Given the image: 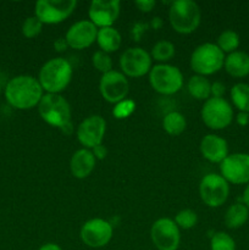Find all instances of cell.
Segmentation results:
<instances>
[{
	"mask_svg": "<svg viewBox=\"0 0 249 250\" xmlns=\"http://www.w3.org/2000/svg\"><path fill=\"white\" fill-rule=\"evenodd\" d=\"M5 98L15 109L28 110L41 103L43 88L39 81L32 76H16L5 87Z\"/></svg>",
	"mask_w": 249,
	"mask_h": 250,
	"instance_id": "cell-1",
	"label": "cell"
},
{
	"mask_svg": "<svg viewBox=\"0 0 249 250\" xmlns=\"http://www.w3.org/2000/svg\"><path fill=\"white\" fill-rule=\"evenodd\" d=\"M39 115L50 126L58 127L63 133L70 134L72 132L71 122V107L67 100L60 94L43 95L38 104Z\"/></svg>",
	"mask_w": 249,
	"mask_h": 250,
	"instance_id": "cell-2",
	"label": "cell"
},
{
	"mask_svg": "<svg viewBox=\"0 0 249 250\" xmlns=\"http://www.w3.org/2000/svg\"><path fill=\"white\" fill-rule=\"evenodd\" d=\"M72 78V66L66 59L54 58L46 61L39 71V83L43 90L59 94L66 89Z\"/></svg>",
	"mask_w": 249,
	"mask_h": 250,
	"instance_id": "cell-3",
	"label": "cell"
},
{
	"mask_svg": "<svg viewBox=\"0 0 249 250\" xmlns=\"http://www.w3.org/2000/svg\"><path fill=\"white\" fill-rule=\"evenodd\" d=\"M170 24L177 33L189 34L200 24L202 11L199 5L192 0H176L168 10Z\"/></svg>",
	"mask_w": 249,
	"mask_h": 250,
	"instance_id": "cell-4",
	"label": "cell"
},
{
	"mask_svg": "<svg viewBox=\"0 0 249 250\" xmlns=\"http://www.w3.org/2000/svg\"><path fill=\"white\" fill-rule=\"evenodd\" d=\"M189 63L195 73L205 77L221 70L225 63V54L216 44H200L193 50Z\"/></svg>",
	"mask_w": 249,
	"mask_h": 250,
	"instance_id": "cell-5",
	"label": "cell"
},
{
	"mask_svg": "<svg viewBox=\"0 0 249 250\" xmlns=\"http://www.w3.org/2000/svg\"><path fill=\"white\" fill-rule=\"evenodd\" d=\"M149 83L155 92L164 95H172L182 88L183 75L176 66L159 63L151 67Z\"/></svg>",
	"mask_w": 249,
	"mask_h": 250,
	"instance_id": "cell-6",
	"label": "cell"
},
{
	"mask_svg": "<svg viewBox=\"0 0 249 250\" xmlns=\"http://www.w3.org/2000/svg\"><path fill=\"white\" fill-rule=\"evenodd\" d=\"M202 120L209 128L224 129L233 120V109L224 98H209L202 109Z\"/></svg>",
	"mask_w": 249,
	"mask_h": 250,
	"instance_id": "cell-7",
	"label": "cell"
},
{
	"mask_svg": "<svg viewBox=\"0 0 249 250\" xmlns=\"http://www.w3.org/2000/svg\"><path fill=\"white\" fill-rule=\"evenodd\" d=\"M199 194L203 202L210 208H219L227 200L229 194L228 182L217 173H208L202 178Z\"/></svg>",
	"mask_w": 249,
	"mask_h": 250,
	"instance_id": "cell-8",
	"label": "cell"
},
{
	"mask_svg": "<svg viewBox=\"0 0 249 250\" xmlns=\"http://www.w3.org/2000/svg\"><path fill=\"white\" fill-rule=\"evenodd\" d=\"M76 6V0H39L36 4L34 16L43 23H60L72 14Z\"/></svg>",
	"mask_w": 249,
	"mask_h": 250,
	"instance_id": "cell-9",
	"label": "cell"
},
{
	"mask_svg": "<svg viewBox=\"0 0 249 250\" xmlns=\"http://www.w3.org/2000/svg\"><path fill=\"white\" fill-rule=\"evenodd\" d=\"M150 238L158 250H177L180 246V229L173 220L163 217L150 229Z\"/></svg>",
	"mask_w": 249,
	"mask_h": 250,
	"instance_id": "cell-10",
	"label": "cell"
},
{
	"mask_svg": "<svg viewBox=\"0 0 249 250\" xmlns=\"http://www.w3.org/2000/svg\"><path fill=\"white\" fill-rule=\"evenodd\" d=\"M151 56L143 48L134 46L128 48L122 53L120 58V67L124 75L129 77H142L150 72L151 70Z\"/></svg>",
	"mask_w": 249,
	"mask_h": 250,
	"instance_id": "cell-11",
	"label": "cell"
},
{
	"mask_svg": "<svg viewBox=\"0 0 249 250\" xmlns=\"http://www.w3.org/2000/svg\"><path fill=\"white\" fill-rule=\"evenodd\" d=\"M221 176L229 183L244 185L249 183V154L234 153L228 154L220 164Z\"/></svg>",
	"mask_w": 249,
	"mask_h": 250,
	"instance_id": "cell-12",
	"label": "cell"
},
{
	"mask_svg": "<svg viewBox=\"0 0 249 250\" xmlns=\"http://www.w3.org/2000/svg\"><path fill=\"white\" fill-rule=\"evenodd\" d=\"M99 89L100 94L106 102L117 104L126 99L129 84L124 73L112 70L102 76L99 82Z\"/></svg>",
	"mask_w": 249,
	"mask_h": 250,
	"instance_id": "cell-13",
	"label": "cell"
},
{
	"mask_svg": "<svg viewBox=\"0 0 249 250\" xmlns=\"http://www.w3.org/2000/svg\"><path fill=\"white\" fill-rule=\"evenodd\" d=\"M112 232L111 224L103 219H92L81 229V239L90 248H102L111 241Z\"/></svg>",
	"mask_w": 249,
	"mask_h": 250,
	"instance_id": "cell-14",
	"label": "cell"
},
{
	"mask_svg": "<svg viewBox=\"0 0 249 250\" xmlns=\"http://www.w3.org/2000/svg\"><path fill=\"white\" fill-rule=\"evenodd\" d=\"M106 131V121L100 115H92L83 120L77 128V138L87 149L100 146Z\"/></svg>",
	"mask_w": 249,
	"mask_h": 250,
	"instance_id": "cell-15",
	"label": "cell"
},
{
	"mask_svg": "<svg viewBox=\"0 0 249 250\" xmlns=\"http://www.w3.org/2000/svg\"><path fill=\"white\" fill-rule=\"evenodd\" d=\"M120 9H121V2L119 0H94L90 2L89 19L92 23L95 24V27H112L115 21L117 20L120 15Z\"/></svg>",
	"mask_w": 249,
	"mask_h": 250,
	"instance_id": "cell-16",
	"label": "cell"
},
{
	"mask_svg": "<svg viewBox=\"0 0 249 250\" xmlns=\"http://www.w3.org/2000/svg\"><path fill=\"white\" fill-rule=\"evenodd\" d=\"M98 28L88 20H81L68 28L66 33V42L72 49H85L97 41Z\"/></svg>",
	"mask_w": 249,
	"mask_h": 250,
	"instance_id": "cell-17",
	"label": "cell"
},
{
	"mask_svg": "<svg viewBox=\"0 0 249 250\" xmlns=\"http://www.w3.org/2000/svg\"><path fill=\"white\" fill-rule=\"evenodd\" d=\"M200 153L210 163L221 164L228 156V144L222 137L207 134L200 142Z\"/></svg>",
	"mask_w": 249,
	"mask_h": 250,
	"instance_id": "cell-18",
	"label": "cell"
},
{
	"mask_svg": "<svg viewBox=\"0 0 249 250\" xmlns=\"http://www.w3.org/2000/svg\"><path fill=\"white\" fill-rule=\"evenodd\" d=\"M95 161H97V159L93 155L92 150L87 148L80 149L71 158V173H72L73 177L83 180L93 172L95 167Z\"/></svg>",
	"mask_w": 249,
	"mask_h": 250,
	"instance_id": "cell-19",
	"label": "cell"
},
{
	"mask_svg": "<svg viewBox=\"0 0 249 250\" xmlns=\"http://www.w3.org/2000/svg\"><path fill=\"white\" fill-rule=\"evenodd\" d=\"M225 70L233 77L241 78L249 75V55L244 51H233L225 58Z\"/></svg>",
	"mask_w": 249,
	"mask_h": 250,
	"instance_id": "cell-20",
	"label": "cell"
},
{
	"mask_svg": "<svg viewBox=\"0 0 249 250\" xmlns=\"http://www.w3.org/2000/svg\"><path fill=\"white\" fill-rule=\"evenodd\" d=\"M97 42L103 51L107 54L112 53L121 45V34L114 27H104L98 29Z\"/></svg>",
	"mask_w": 249,
	"mask_h": 250,
	"instance_id": "cell-21",
	"label": "cell"
},
{
	"mask_svg": "<svg viewBox=\"0 0 249 250\" xmlns=\"http://www.w3.org/2000/svg\"><path fill=\"white\" fill-rule=\"evenodd\" d=\"M249 219V209L242 203L232 204L225 214V224L228 229H236L243 226Z\"/></svg>",
	"mask_w": 249,
	"mask_h": 250,
	"instance_id": "cell-22",
	"label": "cell"
},
{
	"mask_svg": "<svg viewBox=\"0 0 249 250\" xmlns=\"http://www.w3.org/2000/svg\"><path fill=\"white\" fill-rule=\"evenodd\" d=\"M187 88L189 94L197 100H205L207 102L211 97V83L204 76H192L188 81Z\"/></svg>",
	"mask_w": 249,
	"mask_h": 250,
	"instance_id": "cell-23",
	"label": "cell"
},
{
	"mask_svg": "<svg viewBox=\"0 0 249 250\" xmlns=\"http://www.w3.org/2000/svg\"><path fill=\"white\" fill-rule=\"evenodd\" d=\"M186 126H187V122H186L185 116L177 111L168 112L163 120L164 129L171 136H180L186 129Z\"/></svg>",
	"mask_w": 249,
	"mask_h": 250,
	"instance_id": "cell-24",
	"label": "cell"
},
{
	"mask_svg": "<svg viewBox=\"0 0 249 250\" xmlns=\"http://www.w3.org/2000/svg\"><path fill=\"white\" fill-rule=\"evenodd\" d=\"M233 105L242 112H249V84L237 83L231 89Z\"/></svg>",
	"mask_w": 249,
	"mask_h": 250,
	"instance_id": "cell-25",
	"label": "cell"
},
{
	"mask_svg": "<svg viewBox=\"0 0 249 250\" xmlns=\"http://www.w3.org/2000/svg\"><path fill=\"white\" fill-rule=\"evenodd\" d=\"M175 55V45L170 41H159L151 49L150 56L159 62H166Z\"/></svg>",
	"mask_w": 249,
	"mask_h": 250,
	"instance_id": "cell-26",
	"label": "cell"
},
{
	"mask_svg": "<svg viewBox=\"0 0 249 250\" xmlns=\"http://www.w3.org/2000/svg\"><path fill=\"white\" fill-rule=\"evenodd\" d=\"M217 46L222 50V53H233L239 46V36L232 29H226L222 32L217 38Z\"/></svg>",
	"mask_w": 249,
	"mask_h": 250,
	"instance_id": "cell-27",
	"label": "cell"
},
{
	"mask_svg": "<svg viewBox=\"0 0 249 250\" xmlns=\"http://www.w3.org/2000/svg\"><path fill=\"white\" fill-rule=\"evenodd\" d=\"M211 250H236V243L233 238L226 232H216L210 241Z\"/></svg>",
	"mask_w": 249,
	"mask_h": 250,
	"instance_id": "cell-28",
	"label": "cell"
},
{
	"mask_svg": "<svg viewBox=\"0 0 249 250\" xmlns=\"http://www.w3.org/2000/svg\"><path fill=\"white\" fill-rule=\"evenodd\" d=\"M175 222L178 226V229H190L197 225L198 222V216L195 214V211L190 209H185L181 210L176 214Z\"/></svg>",
	"mask_w": 249,
	"mask_h": 250,
	"instance_id": "cell-29",
	"label": "cell"
},
{
	"mask_svg": "<svg viewBox=\"0 0 249 250\" xmlns=\"http://www.w3.org/2000/svg\"><path fill=\"white\" fill-rule=\"evenodd\" d=\"M92 63L98 71L104 75V73L112 71V60L107 53L103 50H98L93 54L92 56Z\"/></svg>",
	"mask_w": 249,
	"mask_h": 250,
	"instance_id": "cell-30",
	"label": "cell"
},
{
	"mask_svg": "<svg viewBox=\"0 0 249 250\" xmlns=\"http://www.w3.org/2000/svg\"><path fill=\"white\" fill-rule=\"evenodd\" d=\"M43 22L37 16H29L24 20L22 24V33L26 38H34L38 36L43 29Z\"/></svg>",
	"mask_w": 249,
	"mask_h": 250,
	"instance_id": "cell-31",
	"label": "cell"
},
{
	"mask_svg": "<svg viewBox=\"0 0 249 250\" xmlns=\"http://www.w3.org/2000/svg\"><path fill=\"white\" fill-rule=\"evenodd\" d=\"M134 109H136V104H134V102H132V100H128V99H124L122 100V102L117 103L116 106L114 107L112 114H114V116L116 117V119H126V117H128L129 115L134 111Z\"/></svg>",
	"mask_w": 249,
	"mask_h": 250,
	"instance_id": "cell-32",
	"label": "cell"
},
{
	"mask_svg": "<svg viewBox=\"0 0 249 250\" xmlns=\"http://www.w3.org/2000/svg\"><path fill=\"white\" fill-rule=\"evenodd\" d=\"M149 27V23H136L133 26V28L131 29V36L132 38H133V41L136 42H139L141 41V37L143 36L144 32L146 31V28Z\"/></svg>",
	"mask_w": 249,
	"mask_h": 250,
	"instance_id": "cell-33",
	"label": "cell"
},
{
	"mask_svg": "<svg viewBox=\"0 0 249 250\" xmlns=\"http://www.w3.org/2000/svg\"><path fill=\"white\" fill-rule=\"evenodd\" d=\"M225 92H226V87L224 83L221 82H214L211 84V95L212 98H222Z\"/></svg>",
	"mask_w": 249,
	"mask_h": 250,
	"instance_id": "cell-34",
	"label": "cell"
},
{
	"mask_svg": "<svg viewBox=\"0 0 249 250\" xmlns=\"http://www.w3.org/2000/svg\"><path fill=\"white\" fill-rule=\"evenodd\" d=\"M156 2L154 0H138V1L134 2L137 7H138L141 11L143 12H149L153 10V7L155 6Z\"/></svg>",
	"mask_w": 249,
	"mask_h": 250,
	"instance_id": "cell-35",
	"label": "cell"
},
{
	"mask_svg": "<svg viewBox=\"0 0 249 250\" xmlns=\"http://www.w3.org/2000/svg\"><path fill=\"white\" fill-rule=\"evenodd\" d=\"M92 153H93V155L95 156V159L103 160V159L106 156V148H105L103 144H100V146H97L95 148L92 149Z\"/></svg>",
	"mask_w": 249,
	"mask_h": 250,
	"instance_id": "cell-36",
	"label": "cell"
},
{
	"mask_svg": "<svg viewBox=\"0 0 249 250\" xmlns=\"http://www.w3.org/2000/svg\"><path fill=\"white\" fill-rule=\"evenodd\" d=\"M237 124L242 127L247 126L249 124V112L239 111L238 115H237Z\"/></svg>",
	"mask_w": 249,
	"mask_h": 250,
	"instance_id": "cell-37",
	"label": "cell"
},
{
	"mask_svg": "<svg viewBox=\"0 0 249 250\" xmlns=\"http://www.w3.org/2000/svg\"><path fill=\"white\" fill-rule=\"evenodd\" d=\"M54 46H55V50L63 51V50H66V48L68 46V44H67V42H66L65 38H59L58 41L54 43Z\"/></svg>",
	"mask_w": 249,
	"mask_h": 250,
	"instance_id": "cell-38",
	"label": "cell"
},
{
	"mask_svg": "<svg viewBox=\"0 0 249 250\" xmlns=\"http://www.w3.org/2000/svg\"><path fill=\"white\" fill-rule=\"evenodd\" d=\"M149 26L154 29H159L161 26H163V21H161L160 17H154V19L150 21V23H149Z\"/></svg>",
	"mask_w": 249,
	"mask_h": 250,
	"instance_id": "cell-39",
	"label": "cell"
},
{
	"mask_svg": "<svg viewBox=\"0 0 249 250\" xmlns=\"http://www.w3.org/2000/svg\"><path fill=\"white\" fill-rule=\"evenodd\" d=\"M39 250H62V249L55 243H46V244H43V246L39 248Z\"/></svg>",
	"mask_w": 249,
	"mask_h": 250,
	"instance_id": "cell-40",
	"label": "cell"
},
{
	"mask_svg": "<svg viewBox=\"0 0 249 250\" xmlns=\"http://www.w3.org/2000/svg\"><path fill=\"white\" fill-rule=\"evenodd\" d=\"M242 199H243V204L246 205V207L249 209V183L247 185L246 189H244L243 197H242Z\"/></svg>",
	"mask_w": 249,
	"mask_h": 250,
	"instance_id": "cell-41",
	"label": "cell"
},
{
	"mask_svg": "<svg viewBox=\"0 0 249 250\" xmlns=\"http://www.w3.org/2000/svg\"><path fill=\"white\" fill-rule=\"evenodd\" d=\"M0 92H1V85H0Z\"/></svg>",
	"mask_w": 249,
	"mask_h": 250,
	"instance_id": "cell-42",
	"label": "cell"
}]
</instances>
